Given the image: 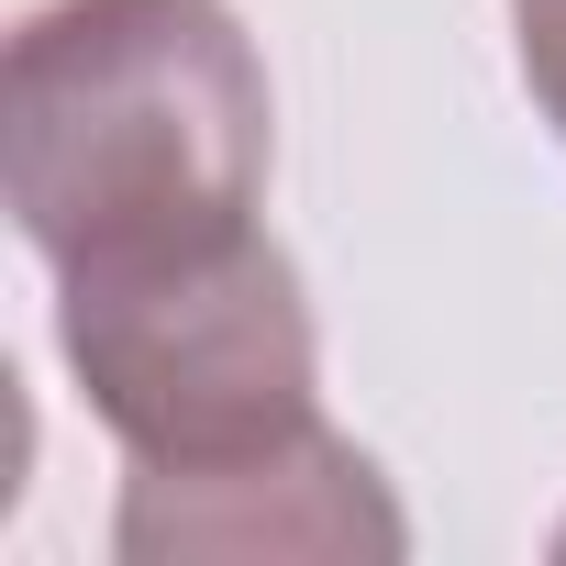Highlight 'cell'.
<instances>
[{
  "label": "cell",
  "instance_id": "6da1fadb",
  "mask_svg": "<svg viewBox=\"0 0 566 566\" xmlns=\"http://www.w3.org/2000/svg\"><path fill=\"white\" fill-rule=\"evenodd\" d=\"M277 101L233 0H45L0 78V189L45 277L266 222Z\"/></svg>",
  "mask_w": 566,
  "mask_h": 566
},
{
  "label": "cell",
  "instance_id": "7a4b0ae2",
  "mask_svg": "<svg viewBox=\"0 0 566 566\" xmlns=\"http://www.w3.org/2000/svg\"><path fill=\"white\" fill-rule=\"evenodd\" d=\"M56 345L134 478H200L323 433V334L266 222L56 277Z\"/></svg>",
  "mask_w": 566,
  "mask_h": 566
},
{
  "label": "cell",
  "instance_id": "3957f363",
  "mask_svg": "<svg viewBox=\"0 0 566 566\" xmlns=\"http://www.w3.org/2000/svg\"><path fill=\"white\" fill-rule=\"evenodd\" d=\"M112 544L134 566H178V555H400L411 522L378 489V467L323 422L301 444H266L244 467H200V478H123V522Z\"/></svg>",
  "mask_w": 566,
  "mask_h": 566
},
{
  "label": "cell",
  "instance_id": "277c9868",
  "mask_svg": "<svg viewBox=\"0 0 566 566\" xmlns=\"http://www.w3.org/2000/svg\"><path fill=\"white\" fill-rule=\"evenodd\" d=\"M511 45H522V90H533V112L566 134V0H511Z\"/></svg>",
  "mask_w": 566,
  "mask_h": 566
}]
</instances>
